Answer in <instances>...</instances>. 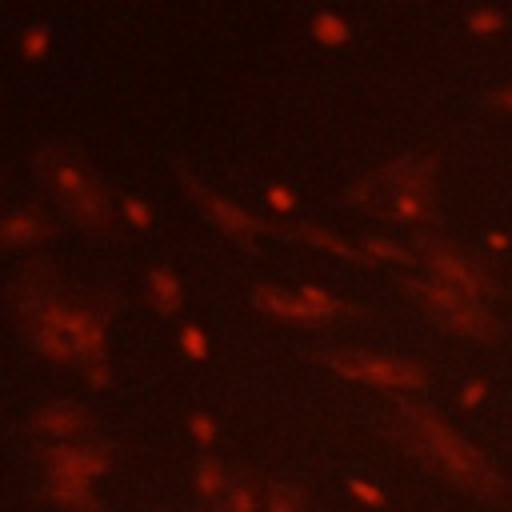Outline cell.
Returning <instances> with one entry per match:
<instances>
[{
	"label": "cell",
	"mask_w": 512,
	"mask_h": 512,
	"mask_svg": "<svg viewBox=\"0 0 512 512\" xmlns=\"http://www.w3.org/2000/svg\"><path fill=\"white\" fill-rule=\"evenodd\" d=\"M392 432H396V440L412 456H420L448 484H456L464 492H476V496H500V476L484 464V456L476 448H468L428 408H420V404H396L392 408Z\"/></svg>",
	"instance_id": "obj_1"
},
{
	"label": "cell",
	"mask_w": 512,
	"mask_h": 512,
	"mask_svg": "<svg viewBox=\"0 0 512 512\" xmlns=\"http://www.w3.org/2000/svg\"><path fill=\"white\" fill-rule=\"evenodd\" d=\"M36 168H40L48 192L56 196V204L72 216V224H80L88 232H108L112 228V196H108V188L96 172H88L68 152H40Z\"/></svg>",
	"instance_id": "obj_2"
},
{
	"label": "cell",
	"mask_w": 512,
	"mask_h": 512,
	"mask_svg": "<svg viewBox=\"0 0 512 512\" xmlns=\"http://www.w3.org/2000/svg\"><path fill=\"white\" fill-rule=\"evenodd\" d=\"M408 288H412V296H416L444 328H452V332H472V336L488 332L480 296H472V292H464V288H456V284H444V280H436V276H432V280H412Z\"/></svg>",
	"instance_id": "obj_3"
},
{
	"label": "cell",
	"mask_w": 512,
	"mask_h": 512,
	"mask_svg": "<svg viewBox=\"0 0 512 512\" xmlns=\"http://www.w3.org/2000/svg\"><path fill=\"white\" fill-rule=\"evenodd\" d=\"M328 364H332L340 376L360 380V384H376V388H416V384H424V372H420L412 360H400V356H380V352L344 348V352H332Z\"/></svg>",
	"instance_id": "obj_4"
},
{
	"label": "cell",
	"mask_w": 512,
	"mask_h": 512,
	"mask_svg": "<svg viewBox=\"0 0 512 512\" xmlns=\"http://www.w3.org/2000/svg\"><path fill=\"white\" fill-rule=\"evenodd\" d=\"M412 188H428V164L424 160H396L384 172H376V176L360 180L356 188H348V200L384 212L388 200H396L400 192H412Z\"/></svg>",
	"instance_id": "obj_5"
},
{
	"label": "cell",
	"mask_w": 512,
	"mask_h": 512,
	"mask_svg": "<svg viewBox=\"0 0 512 512\" xmlns=\"http://www.w3.org/2000/svg\"><path fill=\"white\" fill-rule=\"evenodd\" d=\"M48 476H84L96 480L108 468V448L104 444H68L60 440L56 448H44Z\"/></svg>",
	"instance_id": "obj_6"
},
{
	"label": "cell",
	"mask_w": 512,
	"mask_h": 512,
	"mask_svg": "<svg viewBox=\"0 0 512 512\" xmlns=\"http://www.w3.org/2000/svg\"><path fill=\"white\" fill-rule=\"evenodd\" d=\"M192 188V196H196V204L204 208V216L220 228V232H228L232 240H240V244H248V240H256L260 236V224L244 212V208H236L232 200H224V196H216L212 188H204V184H188Z\"/></svg>",
	"instance_id": "obj_7"
},
{
	"label": "cell",
	"mask_w": 512,
	"mask_h": 512,
	"mask_svg": "<svg viewBox=\"0 0 512 512\" xmlns=\"http://www.w3.org/2000/svg\"><path fill=\"white\" fill-rule=\"evenodd\" d=\"M68 336H72L76 360H80L84 368L104 364V320H100L92 308L68 304Z\"/></svg>",
	"instance_id": "obj_8"
},
{
	"label": "cell",
	"mask_w": 512,
	"mask_h": 512,
	"mask_svg": "<svg viewBox=\"0 0 512 512\" xmlns=\"http://www.w3.org/2000/svg\"><path fill=\"white\" fill-rule=\"evenodd\" d=\"M252 304L260 312H268L272 320H284V324H320L316 312L300 300V292L292 296L288 288H276V284H256L252 288Z\"/></svg>",
	"instance_id": "obj_9"
},
{
	"label": "cell",
	"mask_w": 512,
	"mask_h": 512,
	"mask_svg": "<svg viewBox=\"0 0 512 512\" xmlns=\"http://www.w3.org/2000/svg\"><path fill=\"white\" fill-rule=\"evenodd\" d=\"M28 428L40 432V436H52V440H68V436H76V432L88 428V416H84V408L60 400V404H44V408L32 416Z\"/></svg>",
	"instance_id": "obj_10"
},
{
	"label": "cell",
	"mask_w": 512,
	"mask_h": 512,
	"mask_svg": "<svg viewBox=\"0 0 512 512\" xmlns=\"http://www.w3.org/2000/svg\"><path fill=\"white\" fill-rule=\"evenodd\" d=\"M48 496L60 508H76V512H92L96 508L92 480H84V476H48Z\"/></svg>",
	"instance_id": "obj_11"
},
{
	"label": "cell",
	"mask_w": 512,
	"mask_h": 512,
	"mask_svg": "<svg viewBox=\"0 0 512 512\" xmlns=\"http://www.w3.org/2000/svg\"><path fill=\"white\" fill-rule=\"evenodd\" d=\"M44 236H48V224L36 220L32 212H12V216L0 220V244L4 248H28V244H36Z\"/></svg>",
	"instance_id": "obj_12"
},
{
	"label": "cell",
	"mask_w": 512,
	"mask_h": 512,
	"mask_svg": "<svg viewBox=\"0 0 512 512\" xmlns=\"http://www.w3.org/2000/svg\"><path fill=\"white\" fill-rule=\"evenodd\" d=\"M228 484H232V480H228L224 464H220L212 452H204V456L196 460V492L216 508V504H220V496L228 492Z\"/></svg>",
	"instance_id": "obj_13"
},
{
	"label": "cell",
	"mask_w": 512,
	"mask_h": 512,
	"mask_svg": "<svg viewBox=\"0 0 512 512\" xmlns=\"http://www.w3.org/2000/svg\"><path fill=\"white\" fill-rule=\"evenodd\" d=\"M148 300L160 316H172L180 308V280L168 268H152L148 272Z\"/></svg>",
	"instance_id": "obj_14"
},
{
	"label": "cell",
	"mask_w": 512,
	"mask_h": 512,
	"mask_svg": "<svg viewBox=\"0 0 512 512\" xmlns=\"http://www.w3.org/2000/svg\"><path fill=\"white\" fill-rule=\"evenodd\" d=\"M216 512H256V488H252V480L248 476H232V484L220 496Z\"/></svg>",
	"instance_id": "obj_15"
},
{
	"label": "cell",
	"mask_w": 512,
	"mask_h": 512,
	"mask_svg": "<svg viewBox=\"0 0 512 512\" xmlns=\"http://www.w3.org/2000/svg\"><path fill=\"white\" fill-rule=\"evenodd\" d=\"M120 212H124V220H128L136 232H148V228H152V208H148L140 196H124V200H120Z\"/></svg>",
	"instance_id": "obj_16"
},
{
	"label": "cell",
	"mask_w": 512,
	"mask_h": 512,
	"mask_svg": "<svg viewBox=\"0 0 512 512\" xmlns=\"http://www.w3.org/2000/svg\"><path fill=\"white\" fill-rule=\"evenodd\" d=\"M300 300H304V304L316 312V320H328L332 312H340V304H336V300H332L324 288H312V284H304V288H300Z\"/></svg>",
	"instance_id": "obj_17"
},
{
	"label": "cell",
	"mask_w": 512,
	"mask_h": 512,
	"mask_svg": "<svg viewBox=\"0 0 512 512\" xmlns=\"http://www.w3.org/2000/svg\"><path fill=\"white\" fill-rule=\"evenodd\" d=\"M268 512H304L300 492H296L292 484H272V492H268Z\"/></svg>",
	"instance_id": "obj_18"
},
{
	"label": "cell",
	"mask_w": 512,
	"mask_h": 512,
	"mask_svg": "<svg viewBox=\"0 0 512 512\" xmlns=\"http://www.w3.org/2000/svg\"><path fill=\"white\" fill-rule=\"evenodd\" d=\"M312 32H316V40H324V44L348 40V28H344L336 16H316V20H312Z\"/></svg>",
	"instance_id": "obj_19"
},
{
	"label": "cell",
	"mask_w": 512,
	"mask_h": 512,
	"mask_svg": "<svg viewBox=\"0 0 512 512\" xmlns=\"http://www.w3.org/2000/svg\"><path fill=\"white\" fill-rule=\"evenodd\" d=\"M300 236H304V240H312L316 248H328V252H336V256H348V260L356 256V252H352L344 240H336V236H328V232H316L312 224H304V228H300Z\"/></svg>",
	"instance_id": "obj_20"
},
{
	"label": "cell",
	"mask_w": 512,
	"mask_h": 512,
	"mask_svg": "<svg viewBox=\"0 0 512 512\" xmlns=\"http://www.w3.org/2000/svg\"><path fill=\"white\" fill-rule=\"evenodd\" d=\"M20 52H24L28 60H40V56L48 52V28H44V24L28 28V32H24V40H20Z\"/></svg>",
	"instance_id": "obj_21"
},
{
	"label": "cell",
	"mask_w": 512,
	"mask_h": 512,
	"mask_svg": "<svg viewBox=\"0 0 512 512\" xmlns=\"http://www.w3.org/2000/svg\"><path fill=\"white\" fill-rule=\"evenodd\" d=\"M180 344H184V352H188L192 360H204V356H208V340H204V332L192 328V324L180 328Z\"/></svg>",
	"instance_id": "obj_22"
},
{
	"label": "cell",
	"mask_w": 512,
	"mask_h": 512,
	"mask_svg": "<svg viewBox=\"0 0 512 512\" xmlns=\"http://www.w3.org/2000/svg\"><path fill=\"white\" fill-rule=\"evenodd\" d=\"M188 428H192V436H196L200 444H208V440L216 436V424H212V416H204V412H196V416L188 420Z\"/></svg>",
	"instance_id": "obj_23"
},
{
	"label": "cell",
	"mask_w": 512,
	"mask_h": 512,
	"mask_svg": "<svg viewBox=\"0 0 512 512\" xmlns=\"http://www.w3.org/2000/svg\"><path fill=\"white\" fill-rule=\"evenodd\" d=\"M264 192H268V204H272V208H280V212H288V208H292V196H288L280 184H268Z\"/></svg>",
	"instance_id": "obj_24"
},
{
	"label": "cell",
	"mask_w": 512,
	"mask_h": 512,
	"mask_svg": "<svg viewBox=\"0 0 512 512\" xmlns=\"http://www.w3.org/2000/svg\"><path fill=\"white\" fill-rule=\"evenodd\" d=\"M88 380H92V388H104L108 384V364H92L88 368Z\"/></svg>",
	"instance_id": "obj_25"
},
{
	"label": "cell",
	"mask_w": 512,
	"mask_h": 512,
	"mask_svg": "<svg viewBox=\"0 0 512 512\" xmlns=\"http://www.w3.org/2000/svg\"><path fill=\"white\" fill-rule=\"evenodd\" d=\"M352 492H356V496H364V500H372V504H380V492H376V488H368V484H360V480H352Z\"/></svg>",
	"instance_id": "obj_26"
}]
</instances>
